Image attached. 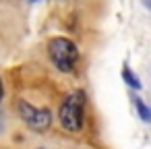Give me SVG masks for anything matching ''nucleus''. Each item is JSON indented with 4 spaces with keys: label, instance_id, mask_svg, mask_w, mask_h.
Wrapping results in <instances>:
<instances>
[{
    "label": "nucleus",
    "instance_id": "1",
    "mask_svg": "<svg viewBox=\"0 0 151 149\" xmlns=\"http://www.w3.org/2000/svg\"><path fill=\"white\" fill-rule=\"evenodd\" d=\"M58 122L68 132H79L85 122V91L77 89L64 97L58 108Z\"/></svg>",
    "mask_w": 151,
    "mask_h": 149
},
{
    "label": "nucleus",
    "instance_id": "2",
    "mask_svg": "<svg viewBox=\"0 0 151 149\" xmlns=\"http://www.w3.org/2000/svg\"><path fill=\"white\" fill-rule=\"evenodd\" d=\"M48 56H50L52 64L56 66V71L68 75V73H75V68H77L79 48L68 37H52L48 42Z\"/></svg>",
    "mask_w": 151,
    "mask_h": 149
},
{
    "label": "nucleus",
    "instance_id": "3",
    "mask_svg": "<svg viewBox=\"0 0 151 149\" xmlns=\"http://www.w3.org/2000/svg\"><path fill=\"white\" fill-rule=\"evenodd\" d=\"M15 108L19 112V118L35 132H46L52 126V112L48 108H37L27 99H17Z\"/></svg>",
    "mask_w": 151,
    "mask_h": 149
},
{
    "label": "nucleus",
    "instance_id": "4",
    "mask_svg": "<svg viewBox=\"0 0 151 149\" xmlns=\"http://www.w3.org/2000/svg\"><path fill=\"white\" fill-rule=\"evenodd\" d=\"M134 108H137V114L141 116L143 122H151V108L141 97H134Z\"/></svg>",
    "mask_w": 151,
    "mask_h": 149
},
{
    "label": "nucleus",
    "instance_id": "5",
    "mask_svg": "<svg viewBox=\"0 0 151 149\" xmlns=\"http://www.w3.org/2000/svg\"><path fill=\"white\" fill-rule=\"evenodd\" d=\"M122 79H124V83H126L128 87H132V89H141V81H139V77H137L128 66H122Z\"/></svg>",
    "mask_w": 151,
    "mask_h": 149
},
{
    "label": "nucleus",
    "instance_id": "6",
    "mask_svg": "<svg viewBox=\"0 0 151 149\" xmlns=\"http://www.w3.org/2000/svg\"><path fill=\"white\" fill-rule=\"evenodd\" d=\"M2 97H4V87H2V79H0V101H2Z\"/></svg>",
    "mask_w": 151,
    "mask_h": 149
},
{
    "label": "nucleus",
    "instance_id": "7",
    "mask_svg": "<svg viewBox=\"0 0 151 149\" xmlns=\"http://www.w3.org/2000/svg\"><path fill=\"white\" fill-rule=\"evenodd\" d=\"M145 4H147V6H149V9H151V0H145Z\"/></svg>",
    "mask_w": 151,
    "mask_h": 149
},
{
    "label": "nucleus",
    "instance_id": "8",
    "mask_svg": "<svg viewBox=\"0 0 151 149\" xmlns=\"http://www.w3.org/2000/svg\"><path fill=\"white\" fill-rule=\"evenodd\" d=\"M40 149H44V147H40Z\"/></svg>",
    "mask_w": 151,
    "mask_h": 149
}]
</instances>
